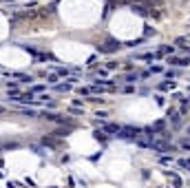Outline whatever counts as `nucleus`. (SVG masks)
Here are the masks:
<instances>
[{
    "instance_id": "f257e3e1",
    "label": "nucleus",
    "mask_w": 190,
    "mask_h": 188,
    "mask_svg": "<svg viewBox=\"0 0 190 188\" xmlns=\"http://www.w3.org/2000/svg\"><path fill=\"white\" fill-rule=\"evenodd\" d=\"M119 47H122L119 40H113V38H111V40H106L102 47H99V51H102V53H111V51H117Z\"/></svg>"
},
{
    "instance_id": "f03ea898",
    "label": "nucleus",
    "mask_w": 190,
    "mask_h": 188,
    "mask_svg": "<svg viewBox=\"0 0 190 188\" xmlns=\"http://www.w3.org/2000/svg\"><path fill=\"white\" fill-rule=\"evenodd\" d=\"M131 9L135 11L137 16H142V18H146V16L150 13V9H148V7H144V4H139V2H135V4H131Z\"/></svg>"
},
{
    "instance_id": "7ed1b4c3",
    "label": "nucleus",
    "mask_w": 190,
    "mask_h": 188,
    "mask_svg": "<svg viewBox=\"0 0 190 188\" xmlns=\"http://www.w3.org/2000/svg\"><path fill=\"white\" fill-rule=\"evenodd\" d=\"M168 64H177V66H186V64H190V58H172V55H168Z\"/></svg>"
},
{
    "instance_id": "20e7f679",
    "label": "nucleus",
    "mask_w": 190,
    "mask_h": 188,
    "mask_svg": "<svg viewBox=\"0 0 190 188\" xmlns=\"http://www.w3.org/2000/svg\"><path fill=\"white\" fill-rule=\"evenodd\" d=\"M172 51H175V47H168V44H164L157 53H153V58H164V55H170Z\"/></svg>"
},
{
    "instance_id": "39448f33",
    "label": "nucleus",
    "mask_w": 190,
    "mask_h": 188,
    "mask_svg": "<svg viewBox=\"0 0 190 188\" xmlns=\"http://www.w3.org/2000/svg\"><path fill=\"white\" fill-rule=\"evenodd\" d=\"M168 117L172 119V126H175V128H179L181 126V115H179V113H177V111H168Z\"/></svg>"
},
{
    "instance_id": "423d86ee",
    "label": "nucleus",
    "mask_w": 190,
    "mask_h": 188,
    "mask_svg": "<svg viewBox=\"0 0 190 188\" xmlns=\"http://www.w3.org/2000/svg\"><path fill=\"white\" fill-rule=\"evenodd\" d=\"M113 7H115V0H108V2H106V7H104V18L111 13V11H113Z\"/></svg>"
},
{
    "instance_id": "0eeeda50",
    "label": "nucleus",
    "mask_w": 190,
    "mask_h": 188,
    "mask_svg": "<svg viewBox=\"0 0 190 188\" xmlns=\"http://www.w3.org/2000/svg\"><path fill=\"white\" fill-rule=\"evenodd\" d=\"M71 89V82H64V84H55V91H60V93H64V91Z\"/></svg>"
},
{
    "instance_id": "6e6552de",
    "label": "nucleus",
    "mask_w": 190,
    "mask_h": 188,
    "mask_svg": "<svg viewBox=\"0 0 190 188\" xmlns=\"http://www.w3.org/2000/svg\"><path fill=\"white\" fill-rule=\"evenodd\" d=\"M40 117H44V119H49V122H55V119H58V115H55V113H47V111H44V113H42Z\"/></svg>"
},
{
    "instance_id": "1a4fd4ad",
    "label": "nucleus",
    "mask_w": 190,
    "mask_h": 188,
    "mask_svg": "<svg viewBox=\"0 0 190 188\" xmlns=\"http://www.w3.org/2000/svg\"><path fill=\"white\" fill-rule=\"evenodd\" d=\"M159 89H161V91H170V89H175V82H166V84H159Z\"/></svg>"
},
{
    "instance_id": "9d476101",
    "label": "nucleus",
    "mask_w": 190,
    "mask_h": 188,
    "mask_svg": "<svg viewBox=\"0 0 190 188\" xmlns=\"http://www.w3.org/2000/svg\"><path fill=\"white\" fill-rule=\"evenodd\" d=\"M117 4H135V2H139V0H115Z\"/></svg>"
},
{
    "instance_id": "9b49d317",
    "label": "nucleus",
    "mask_w": 190,
    "mask_h": 188,
    "mask_svg": "<svg viewBox=\"0 0 190 188\" xmlns=\"http://www.w3.org/2000/svg\"><path fill=\"white\" fill-rule=\"evenodd\" d=\"M55 73H58V75H69V71L62 69V66H55Z\"/></svg>"
},
{
    "instance_id": "f8f14e48",
    "label": "nucleus",
    "mask_w": 190,
    "mask_h": 188,
    "mask_svg": "<svg viewBox=\"0 0 190 188\" xmlns=\"http://www.w3.org/2000/svg\"><path fill=\"white\" fill-rule=\"evenodd\" d=\"M161 71H164V66H159V64L150 66V73H161Z\"/></svg>"
},
{
    "instance_id": "ddd939ff",
    "label": "nucleus",
    "mask_w": 190,
    "mask_h": 188,
    "mask_svg": "<svg viewBox=\"0 0 190 188\" xmlns=\"http://www.w3.org/2000/svg\"><path fill=\"white\" fill-rule=\"evenodd\" d=\"M40 91H44V84H38V87H33L29 93H40Z\"/></svg>"
},
{
    "instance_id": "4468645a",
    "label": "nucleus",
    "mask_w": 190,
    "mask_h": 188,
    "mask_svg": "<svg viewBox=\"0 0 190 188\" xmlns=\"http://www.w3.org/2000/svg\"><path fill=\"white\" fill-rule=\"evenodd\" d=\"M179 166L181 168H190V159H179Z\"/></svg>"
},
{
    "instance_id": "2eb2a0df",
    "label": "nucleus",
    "mask_w": 190,
    "mask_h": 188,
    "mask_svg": "<svg viewBox=\"0 0 190 188\" xmlns=\"http://www.w3.org/2000/svg\"><path fill=\"white\" fill-rule=\"evenodd\" d=\"M139 60H153V53H142V55H137Z\"/></svg>"
},
{
    "instance_id": "dca6fc26",
    "label": "nucleus",
    "mask_w": 190,
    "mask_h": 188,
    "mask_svg": "<svg viewBox=\"0 0 190 188\" xmlns=\"http://www.w3.org/2000/svg\"><path fill=\"white\" fill-rule=\"evenodd\" d=\"M106 69H108V71H113V69H117V62H106Z\"/></svg>"
},
{
    "instance_id": "f3484780",
    "label": "nucleus",
    "mask_w": 190,
    "mask_h": 188,
    "mask_svg": "<svg viewBox=\"0 0 190 188\" xmlns=\"http://www.w3.org/2000/svg\"><path fill=\"white\" fill-rule=\"evenodd\" d=\"M47 80H49V82H51V84H53V82H58V73H51V75H49Z\"/></svg>"
},
{
    "instance_id": "a211bd4d",
    "label": "nucleus",
    "mask_w": 190,
    "mask_h": 188,
    "mask_svg": "<svg viewBox=\"0 0 190 188\" xmlns=\"http://www.w3.org/2000/svg\"><path fill=\"white\" fill-rule=\"evenodd\" d=\"M7 89H9V91H11V89L16 91V89H18V82H7Z\"/></svg>"
},
{
    "instance_id": "6ab92c4d",
    "label": "nucleus",
    "mask_w": 190,
    "mask_h": 188,
    "mask_svg": "<svg viewBox=\"0 0 190 188\" xmlns=\"http://www.w3.org/2000/svg\"><path fill=\"white\" fill-rule=\"evenodd\" d=\"M95 140H104V131H95Z\"/></svg>"
},
{
    "instance_id": "aec40b11",
    "label": "nucleus",
    "mask_w": 190,
    "mask_h": 188,
    "mask_svg": "<svg viewBox=\"0 0 190 188\" xmlns=\"http://www.w3.org/2000/svg\"><path fill=\"white\" fill-rule=\"evenodd\" d=\"M175 44H179V47H183V44H186V38H177V40H175Z\"/></svg>"
},
{
    "instance_id": "412c9836",
    "label": "nucleus",
    "mask_w": 190,
    "mask_h": 188,
    "mask_svg": "<svg viewBox=\"0 0 190 188\" xmlns=\"http://www.w3.org/2000/svg\"><path fill=\"white\" fill-rule=\"evenodd\" d=\"M181 148H186V151H190V142H188V140H183V142H181Z\"/></svg>"
},
{
    "instance_id": "4be33fe9",
    "label": "nucleus",
    "mask_w": 190,
    "mask_h": 188,
    "mask_svg": "<svg viewBox=\"0 0 190 188\" xmlns=\"http://www.w3.org/2000/svg\"><path fill=\"white\" fill-rule=\"evenodd\" d=\"M144 33H146V36H155V29H150V27H146V29H144Z\"/></svg>"
},
{
    "instance_id": "5701e85b",
    "label": "nucleus",
    "mask_w": 190,
    "mask_h": 188,
    "mask_svg": "<svg viewBox=\"0 0 190 188\" xmlns=\"http://www.w3.org/2000/svg\"><path fill=\"white\" fill-rule=\"evenodd\" d=\"M159 162H161V164H170V162H172V157H161Z\"/></svg>"
},
{
    "instance_id": "b1692460",
    "label": "nucleus",
    "mask_w": 190,
    "mask_h": 188,
    "mask_svg": "<svg viewBox=\"0 0 190 188\" xmlns=\"http://www.w3.org/2000/svg\"><path fill=\"white\" fill-rule=\"evenodd\" d=\"M88 91H91V89H77V93H80V95H88Z\"/></svg>"
},
{
    "instance_id": "393cba45",
    "label": "nucleus",
    "mask_w": 190,
    "mask_h": 188,
    "mask_svg": "<svg viewBox=\"0 0 190 188\" xmlns=\"http://www.w3.org/2000/svg\"><path fill=\"white\" fill-rule=\"evenodd\" d=\"M7 188H18V184H13V181H9V184H7Z\"/></svg>"
},
{
    "instance_id": "a878e982",
    "label": "nucleus",
    "mask_w": 190,
    "mask_h": 188,
    "mask_svg": "<svg viewBox=\"0 0 190 188\" xmlns=\"http://www.w3.org/2000/svg\"><path fill=\"white\" fill-rule=\"evenodd\" d=\"M0 113H4V109H2V106H0Z\"/></svg>"
}]
</instances>
